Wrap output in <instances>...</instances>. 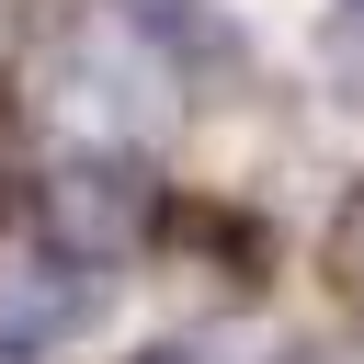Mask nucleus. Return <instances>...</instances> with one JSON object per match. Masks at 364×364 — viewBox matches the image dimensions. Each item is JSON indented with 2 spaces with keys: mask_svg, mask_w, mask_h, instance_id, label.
Here are the masks:
<instances>
[{
  "mask_svg": "<svg viewBox=\"0 0 364 364\" xmlns=\"http://www.w3.org/2000/svg\"><path fill=\"white\" fill-rule=\"evenodd\" d=\"M159 182H148V159H125V148H80V159H57V171H34V216H46V250L57 262H80V273H114V262H136L148 239H159Z\"/></svg>",
  "mask_w": 364,
  "mask_h": 364,
  "instance_id": "obj_1",
  "label": "nucleus"
},
{
  "mask_svg": "<svg viewBox=\"0 0 364 364\" xmlns=\"http://www.w3.org/2000/svg\"><path fill=\"white\" fill-rule=\"evenodd\" d=\"M91 296H102V284H91L80 262H57V250H46V262L0 273V341H11V353H34V341H57V330H80V318H91Z\"/></svg>",
  "mask_w": 364,
  "mask_h": 364,
  "instance_id": "obj_2",
  "label": "nucleus"
},
{
  "mask_svg": "<svg viewBox=\"0 0 364 364\" xmlns=\"http://www.w3.org/2000/svg\"><path fill=\"white\" fill-rule=\"evenodd\" d=\"M34 193V114H23V91L0 80V216Z\"/></svg>",
  "mask_w": 364,
  "mask_h": 364,
  "instance_id": "obj_3",
  "label": "nucleus"
},
{
  "mask_svg": "<svg viewBox=\"0 0 364 364\" xmlns=\"http://www.w3.org/2000/svg\"><path fill=\"white\" fill-rule=\"evenodd\" d=\"M0 364H23V353H11V341H0Z\"/></svg>",
  "mask_w": 364,
  "mask_h": 364,
  "instance_id": "obj_4",
  "label": "nucleus"
}]
</instances>
